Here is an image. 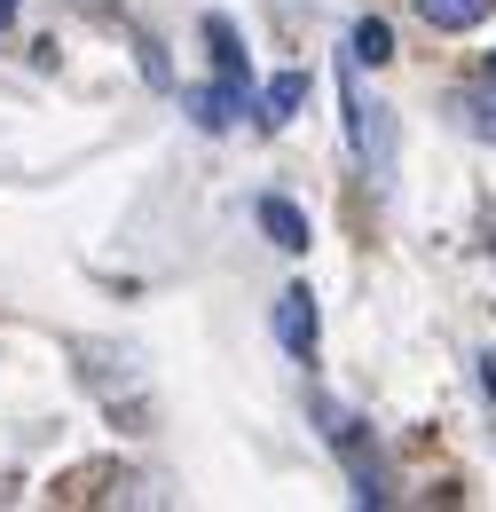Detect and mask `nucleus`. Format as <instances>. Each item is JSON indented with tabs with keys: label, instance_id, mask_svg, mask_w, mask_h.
<instances>
[{
	"label": "nucleus",
	"instance_id": "nucleus-2",
	"mask_svg": "<svg viewBox=\"0 0 496 512\" xmlns=\"http://www.w3.org/2000/svg\"><path fill=\"white\" fill-rule=\"evenodd\" d=\"M347 127H355V150H363L371 182H378V190H394V111L371 103L355 79H347Z\"/></svg>",
	"mask_w": 496,
	"mask_h": 512
},
{
	"label": "nucleus",
	"instance_id": "nucleus-4",
	"mask_svg": "<svg viewBox=\"0 0 496 512\" xmlns=\"http://www.w3.org/2000/svg\"><path fill=\"white\" fill-rule=\"evenodd\" d=\"M315 331H323V323H315V292H308V284L276 292V339H284V347H292L300 363L315 355Z\"/></svg>",
	"mask_w": 496,
	"mask_h": 512
},
{
	"label": "nucleus",
	"instance_id": "nucleus-1",
	"mask_svg": "<svg viewBox=\"0 0 496 512\" xmlns=\"http://www.w3.org/2000/svg\"><path fill=\"white\" fill-rule=\"evenodd\" d=\"M315 418H323V442L347 457V481H355V497H363V505H386V465H378V449L363 442V426H355V418H347L331 394H315Z\"/></svg>",
	"mask_w": 496,
	"mask_h": 512
},
{
	"label": "nucleus",
	"instance_id": "nucleus-8",
	"mask_svg": "<svg viewBox=\"0 0 496 512\" xmlns=\"http://www.w3.org/2000/svg\"><path fill=\"white\" fill-rule=\"evenodd\" d=\"M300 103H308V71H284V79H268V95H260V119H268V127H284Z\"/></svg>",
	"mask_w": 496,
	"mask_h": 512
},
{
	"label": "nucleus",
	"instance_id": "nucleus-10",
	"mask_svg": "<svg viewBox=\"0 0 496 512\" xmlns=\"http://www.w3.org/2000/svg\"><path fill=\"white\" fill-rule=\"evenodd\" d=\"M386 56H394V32H386L378 16H363V24H355V64H386Z\"/></svg>",
	"mask_w": 496,
	"mask_h": 512
},
{
	"label": "nucleus",
	"instance_id": "nucleus-7",
	"mask_svg": "<svg viewBox=\"0 0 496 512\" xmlns=\"http://www.w3.org/2000/svg\"><path fill=\"white\" fill-rule=\"evenodd\" d=\"M489 8H496V0H418V16H426L434 32H473Z\"/></svg>",
	"mask_w": 496,
	"mask_h": 512
},
{
	"label": "nucleus",
	"instance_id": "nucleus-9",
	"mask_svg": "<svg viewBox=\"0 0 496 512\" xmlns=\"http://www.w3.org/2000/svg\"><path fill=\"white\" fill-rule=\"evenodd\" d=\"M205 40H213V64H221V79H245V48H237L229 16H205Z\"/></svg>",
	"mask_w": 496,
	"mask_h": 512
},
{
	"label": "nucleus",
	"instance_id": "nucleus-5",
	"mask_svg": "<svg viewBox=\"0 0 496 512\" xmlns=\"http://www.w3.org/2000/svg\"><path fill=\"white\" fill-rule=\"evenodd\" d=\"M260 229H268V245H284V253L308 245V213H300L292 197H260Z\"/></svg>",
	"mask_w": 496,
	"mask_h": 512
},
{
	"label": "nucleus",
	"instance_id": "nucleus-12",
	"mask_svg": "<svg viewBox=\"0 0 496 512\" xmlns=\"http://www.w3.org/2000/svg\"><path fill=\"white\" fill-rule=\"evenodd\" d=\"M489 79H496V64H489Z\"/></svg>",
	"mask_w": 496,
	"mask_h": 512
},
{
	"label": "nucleus",
	"instance_id": "nucleus-3",
	"mask_svg": "<svg viewBox=\"0 0 496 512\" xmlns=\"http://www.w3.org/2000/svg\"><path fill=\"white\" fill-rule=\"evenodd\" d=\"M182 111L205 134H221V127H237V111H252V95H245V79H213V87H189Z\"/></svg>",
	"mask_w": 496,
	"mask_h": 512
},
{
	"label": "nucleus",
	"instance_id": "nucleus-6",
	"mask_svg": "<svg viewBox=\"0 0 496 512\" xmlns=\"http://www.w3.org/2000/svg\"><path fill=\"white\" fill-rule=\"evenodd\" d=\"M457 127L481 134V142H496V79H481V87L457 95Z\"/></svg>",
	"mask_w": 496,
	"mask_h": 512
},
{
	"label": "nucleus",
	"instance_id": "nucleus-11",
	"mask_svg": "<svg viewBox=\"0 0 496 512\" xmlns=\"http://www.w3.org/2000/svg\"><path fill=\"white\" fill-rule=\"evenodd\" d=\"M8 8H16V0H0V32H8Z\"/></svg>",
	"mask_w": 496,
	"mask_h": 512
}]
</instances>
